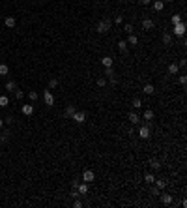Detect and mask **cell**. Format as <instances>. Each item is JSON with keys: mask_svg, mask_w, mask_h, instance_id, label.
I'll return each instance as SVG.
<instances>
[{"mask_svg": "<svg viewBox=\"0 0 187 208\" xmlns=\"http://www.w3.org/2000/svg\"><path fill=\"white\" fill-rule=\"evenodd\" d=\"M110 26H112V21H110V19H101V21L97 23V32L99 34H107V32L110 30Z\"/></svg>", "mask_w": 187, "mask_h": 208, "instance_id": "cell-1", "label": "cell"}, {"mask_svg": "<svg viewBox=\"0 0 187 208\" xmlns=\"http://www.w3.org/2000/svg\"><path fill=\"white\" fill-rule=\"evenodd\" d=\"M43 101H45L47 107H53L54 105V96H53V92H51V90L43 92Z\"/></svg>", "mask_w": 187, "mask_h": 208, "instance_id": "cell-2", "label": "cell"}, {"mask_svg": "<svg viewBox=\"0 0 187 208\" xmlns=\"http://www.w3.org/2000/svg\"><path fill=\"white\" fill-rule=\"evenodd\" d=\"M172 34H174V36H178V38H182V36L185 34V23H178V25H174Z\"/></svg>", "mask_w": 187, "mask_h": 208, "instance_id": "cell-3", "label": "cell"}, {"mask_svg": "<svg viewBox=\"0 0 187 208\" xmlns=\"http://www.w3.org/2000/svg\"><path fill=\"white\" fill-rule=\"evenodd\" d=\"M71 120H75L77 124H82L86 120V113H84V111H75L73 116H71Z\"/></svg>", "mask_w": 187, "mask_h": 208, "instance_id": "cell-4", "label": "cell"}, {"mask_svg": "<svg viewBox=\"0 0 187 208\" xmlns=\"http://www.w3.org/2000/svg\"><path fill=\"white\" fill-rule=\"evenodd\" d=\"M138 137H140V139H150V137H152L150 127H148V126H142L140 129H138Z\"/></svg>", "mask_w": 187, "mask_h": 208, "instance_id": "cell-5", "label": "cell"}, {"mask_svg": "<svg viewBox=\"0 0 187 208\" xmlns=\"http://www.w3.org/2000/svg\"><path fill=\"white\" fill-rule=\"evenodd\" d=\"M94 178H95V174H94V171H90V169H86L84 173H82V180H84V182H94Z\"/></svg>", "mask_w": 187, "mask_h": 208, "instance_id": "cell-6", "label": "cell"}, {"mask_svg": "<svg viewBox=\"0 0 187 208\" xmlns=\"http://www.w3.org/2000/svg\"><path fill=\"white\" fill-rule=\"evenodd\" d=\"M21 113L25 114V116H32V114H34V105H23Z\"/></svg>", "mask_w": 187, "mask_h": 208, "instance_id": "cell-7", "label": "cell"}, {"mask_svg": "<svg viewBox=\"0 0 187 208\" xmlns=\"http://www.w3.org/2000/svg\"><path fill=\"white\" fill-rule=\"evenodd\" d=\"M4 25H6L8 28H13V26L17 25V21H15V17H11V15H8V17L4 19Z\"/></svg>", "mask_w": 187, "mask_h": 208, "instance_id": "cell-8", "label": "cell"}, {"mask_svg": "<svg viewBox=\"0 0 187 208\" xmlns=\"http://www.w3.org/2000/svg\"><path fill=\"white\" fill-rule=\"evenodd\" d=\"M127 45H131V47L138 45V38L135 34H127Z\"/></svg>", "mask_w": 187, "mask_h": 208, "instance_id": "cell-9", "label": "cell"}, {"mask_svg": "<svg viewBox=\"0 0 187 208\" xmlns=\"http://www.w3.org/2000/svg\"><path fill=\"white\" fill-rule=\"evenodd\" d=\"M161 202H163L165 206L172 205V195H169V193H161Z\"/></svg>", "mask_w": 187, "mask_h": 208, "instance_id": "cell-10", "label": "cell"}, {"mask_svg": "<svg viewBox=\"0 0 187 208\" xmlns=\"http://www.w3.org/2000/svg\"><path fill=\"white\" fill-rule=\"evenodd\" d=\"M161 41L165 43V45H172V34H169V32H165V34L161 36Z\"/></svg>", "mask_w": 187, "mask_h": 208, "instance_id": "cell-11", "label": "cell"}, {"mask_svg": "<svg viewBox=\"0 0 187 208\" xmlns=\"http://www.w3.org/2000/svg\"><path fill=\"white\" fill-rule=\"evenodd\" d=\"M112 64H114L112 56H103V58H101V66H105V67H112Z\"/></svg>", "mask_w": 187, "mask_h": 208, "instance_id": "cell-12", "label": "cell"}, {"mask_svg": "<svg viewBox=\"0 0 187 208\" xmlns=\"http://www.w3.org/2000/svg\"><path fill=\"white\" fill-rule=\"evenodd\" d=\"M88 189H90V187H88V182L79 184V187H77V191H79L81 195H86V193H88Z\"/></svg>", "mask_w": 187, "mask_h": 208, "instance_id": "cell-13", "label": "cell"}, {"mask_svg": "<svg viewBox=\"0 0 187 208\" xmlns=\"http://www.w3.org/2000/svg\"><path fill=\"white\" fill-rule=\"evenodd\" d=\"M148 165L152 167V169H155V171L161 169V161H159V159H155V158H153V159H150V161H148Z\"/></svg>", "mask_w": 187, "mask_h": 208, "instance_id": "cell-14", "label": "cell"}, {"mask_svg": "<svg viewBox=\"0 0 187 208\" xmlns=\"http://www.w3.org/2000/svg\"><path fill=\"white\" fill-rule=\"evenodd\" d=\"M142 28L144 30H152L153 28V21L152 19H144V21H142Z\"/></svg>", "mask_w": 187, "mask_h": 208, "instance_id": "cell-15", "label": "cell"}, {"mask_svg": "<svg viewBox=\"0 0 187 208\" xmlns=\"http://www.w3.org/2000/svg\"><path fill=\"white\" fill-rule=\"evenodd\" d=\"M178 71H180V66H178L176 62H172V64L169 66V73H170V75H176Z\"/></svg>", "mask_w": 187, "mask_h": 208, "instance_id": "cell-16", "label": "cell"}, {"mask_svg": "<svg viewBox=\"0 0 187 208\" xmlns=\"http://www.w3.org/2000/svg\"><path fill=\"white\" fill-rule=\"evenodd\" d=\"M163 8H165V2H163V0H153V10L155 11H163Z\"/></svg>", "mask_w": 187, "mask_h": 208, "instance_id": "cell-17", "label": "cell"}, {"mask_svg": "<svg viewBox=\"0 0 187 208\" xmlns=\"http://www.w3.org/2000/svg\"><path fill=\"white\" fill-rule=\"evenodd\" d=\"M127 47H129V45H127V41H124V39H122V41H118V49H120L122 54L127 53Z\"/></svg>", "mask_w": 187, "mask_h": 208, "instance_id": "cell-18", "label": "cell"}, {"mask_svg": "<svg viewBox=\"0 0 187 208\" xmlns=\"http://www.w3.org/2000/svg\"><path fill=\"white\" fill-rule=\"evenodd\" d=\"M127 118H129L131 126H133V124H138V122H140V118H138V114H137V113H129V116H127Z\"/></svg>", "mask_w": 187, "mask_h": 208, "instance_id": "cell-19", "label": "cell"}, {"mask_svg": "<svg viewBox=\"0 0 187 208\" xmlns=\"http://www.w3.org/2000/svg\"><path fill=\"white\" fill-rule=\"evenodd\" d=\"M153 92H155V88H153V85H150V83H146V85H144V94H146V96H152Z\"/></svg>", "mask_w": 187, "mask_h": 208, "instance_id": "cell-20", "label": "cell"}, {"mask_svg": "<svg viewBox=\"0 0 187 208\" xmlns=\"http://www.w3.org/2000/svg\"><path fill=\"white\" fill-rule=\"evenodd\" d=\"M144 180H146V184H153V182H155V174H153V173H146L144 174Z\"/></svg>", "mask_w": 187, "mask_h": 208, "instance_id": "cell-21", "label": "cell"}, {"mask_svg": "<svg viewBox=\"0 0 187 208\" xmlns=\"http://www.w3.org/2000/svg\"><path fill=\"white\" fill-rule=\"evenodd\" d=\"M10 73V67H8V64H0V77H4V75Z\"/></svg>", "mask_w": 187, "mask_h": 208, "instance_id": "cell-22", "label": "cell"}, {"mask_svg": "<svg viewBox=\"0 0 187 208\" xmlns=\"http://www.w3.org/2000/svg\"><path fill=\"white\" fill-rule=\"evenodd\" d=\"M155 186L159 187V189H165V187H166V180H163V178H155Z\"/></svg>", "mask_w": 187, "mask_h": 208, "instance_id": "cell-23", "label": "cell"}, {"mask_svg": "<svg viewBox=\"0 0 187 208\" xmlns=\"http://www.w3.org/2000/svg\"><path fill=\"white\" fill-rule=\"evenodd\" d=\"M144 120H146V122L153 120V111H152V109H146V111H144Z\"/></svg>", "mask_w": 187, "mask_h": 208, "instance_id": "cell-24", "label": "cell"}, {"mask_svg": "<svg viewBox=\"0 0 187 208\" xmlns=\"http://www.w3.org/2000/svg\"><path fill=\"white\" fill-rule=\"evenodd\" d=\"M10 105V98L8 96H0V107H8Z\"/></svg>", "mask_w": 187, "mask_h": 208, "instance_id": "cell-25", "label": "cell"}, {"mask_svg": "<svg viewBox=\"0 0 187 208\" xmlns=\"http://www.w3.org/2000/svg\"><path fill=\"white\" fill-rule=\"evenodd\" d=\"M75 111H77V109H75V105H67L66 107V116H73Z\"/></svg>", "mask_w": 187, "mask_h": 208, "instance_id": "cell-26", "label": "cell"}, {"mask_svg": "<svg viewBox=\"0 0 187 208\" xmlns=\"http://www.w3.org/2000/svg\"><path fill=\"white\" fill-rule=\"evenodd\" d=\"M6 90H17V85H15V81H8L6 83Z\"/></svg>", "mask_w": 187, "mask_h": 208, "instance_id": "cell-27", "label": "cell"}, {"mask_svg": "<svg viewBox=\"0 0 187 208\" xmlns=\"http://www.w3.org/2000/svg\"><path fill=\"white\" fill-rule=\"evenodd\" d=\"M28 98H30V101H36V99L39 98V94H38L36 90H30V92H28Z\"/></svg>", "mask_w": 187, "mask_h": 208, "instance_id": "cell-28", "label": "cell"}, {"mask_svg": "<svg viewBox=\"0 0 187 208\" xmlns=\"http://www.w3.org/2000/svg\"><path fill=\"white\" fill-rule=\"evenodd\" d=\"M131 105H133L135 109H140V107H142V101H140V99H138V98H135V99H133V103H131Z\"/></svg>", "mask_w": 187, "mask_h": 208, "instance_id": "cell-29", "label": "cell"}, {"mask_svg": "<svg viewBox=\"0 0 187 208\" xmlns=\"http://www.w3.org/2000/svg\"><path fill=\"white\" fill-rule=\"evenodd\" d=\"M56 86H58V79L53 77V79L49 81V88H56Z\"/></svg>", "mask_w": 187, "mask_h": 208, "instance_id": "cell-30", "label": "cell"}, {"mask_svg": "<svg viewBox=\"0 0 187 208\" xmlns=\"http://www.w3.org/2000/svg\"><path fill=\"white\" fill-rule=\"evenodd\" d=\"M95 83H97V86H99V88H103V86L107 85V79H105V77H99V79H97Z\"/></svg>", "mask_w": 187, "mask_h": 208, "instance_id": "cell-31", "label": "cell"}, {"mask_svg": "<svg viewBox=\"0 0 187 208\" xmlns=\"http://www.w3.org/2000/svg\"><path fill=\"white\" fill-rule=\"evenodd\" d=\"M172 25H178V23H182V15H172Z\"/></svg>", "mask_w": 187, "mask_h": 208, "instance_id": "cell-32", "label": "cell"}, {"mask_svg": "<svg viewBox=\"0 0 187 208\" xmlns=\"http://www.w3.org/2000/svg\"><path fill=\"white\" fill-rule=\"evenodd\" d=\"M114 23H116V26L122 25V23H124V15H116V17H114Z\"/></svg>", "mask_w": 187, "mask_h": 208, "instance_id": "cell-33", "label": "cell"}, {"mask_svg": "<svg viewBox=\"0 0 187 208\" xmlns=\"http://www.w3.org/2000/svg\"><path fill=\"white\" fill-rule=\"evenodd\" d=\"M112 75H114L112 67H105V77H112Z\"/></svg>", "mask_w": 187, "mask_h": 208, "instance_id": "cell-34", "label": "cell"}, {"mask_svg": "<svg viewBox=\"0 0 187 208\" xmlns=\"http://www.w3.org/2000/svg\"><path fill=\"white\" fill-rule=\"evenodd\" d=\"M159 193H161V189H159L157 186H155V187H152V191H150V195H153V197H157Z\"/></svg>", "mask_w": 187, "mask_h": 208, "instance_id": "cell-35", "label": "cell"}, {"mask_svg": "<svg viewBox=\"0 0 187 208\" xmlns=\"http://www.w3.org/2000/svg\"><path fill=\"white\" fill-rule=\"evenodd\" d=\"M124 30L127 32V34H133V30H135V28H133V25H124Z\"/></svg>", "mask_w": 187, "mask_h": 208, "instance_id": "cell-36", "label": "cell"}, {"mask_svg": "<svg viewBox=\"0 0 187 208\" xmlns=\"http://www.w3.org/2000/svg\"><path fill=\"white\" fill-rule=\"evenodd\" d=\"M15 98H17V99H23V98H25V92H23V90H17V92H15Z\"/></svg>", "mask_w": 187, "mask_h": 208, "instance_id": "cell-37", "label": "cell"}, {"mask_svg": "<svg viewBox=\"0 0 187 208\" xmlns=\"http://www.w3.org/2000/svg\"><path fill=\"white\" fill-rule=\"evenodd\" d=\"M79 197H81V193L77 189H71V199H79Z\"/></svg>", "mask_w": 187, "mask_h": 208, "instance_id": "cell-38", "label": "cell"}, {"mask_svg": "<svg viewBox=\"0 0 187 208\" xmlns=\"http://www.w3.org/2000/svg\"><path fill=\"white\" fill-rule=\"evenodd\" d=\"M107 79H109V83H110V85H116V83H118V79L114 77V75H112V77H107Z\"/></svg>", "mask_w": 187, "mask_h": 208, "instance_id": "cell-39", "label": "cell"}, {"mask_svg": "<svg viewBox=\"0 0 187 208\" xmlns=\"http://www.w3.org/2000/svg\"><path fill=\"white\" fill-rule=\"evenodd\" d=\"M79 184H81L79 180H73V182H71V187H73V189H77V187H79Z\"/></svg>", "mask_w": 187, "mask_h": 208, "instance_id": "cell-40", "label": "cell"}, {"mask_svg": "<svg viewBox=\"0 0 187 208\" xmlns=\"http://www.w3.org/2000/svg\"><path fill=\"white\" fill-rule=\"evenodd\" d=\"M73 206H75V208H81V206H82V202H81V201H79V199H75V202H73Z\"/></svg>", "mask_w": 187, "mask_h": 208, "instance_id": "cell-41", "label": "cell"}, {"mask_svg": "<svg viewBox=\"0 0 187 208\" xmlns=\"http://www.w3.org/2000/svg\"><path fill=\"white\" fill-rule=\"evenodd\" d=\"M4 124H13V116H6V120H4Z\"/></svg>", "mask_w": 187, "mask_h": 208, "instance_id": "cell-42", "label": "cell"}, {"mask_svg": "<svg viewBox=\"0 0 187 208\" xmlns=\"http://www.w3.org/2000/svg\"><path fill=\"white\" fill-rule=\"evenodd\" d=\"M185 83H187V77H185V75H182V77H180V85H185Z\"/></svg>", "mask_w": 187, "mask_h": 208, "instance_id": "cell-43", "label": "cell"}, {"mask_svg": "<svg viewBox=\"0 0 187 208\" xmlns=\"http://www.w3.org/2000/svg\"><path fill=\"white\" fill-rule=\"evenodd\" d=\"M140 4H142V6H150V4H152V0H140Z\"/></svg>", "mask_w": 187, "mask_h": 208, "instance_id": "cell-44", "label": "cell"}, {"mask_svg": "<svg viewBox=\"0 0 187 208\" xmlns=\"http://www.w3.org/2000/svg\"><path fill=\"white\" fill-rule=\"evenodd\" d=\"M2 127H4V120L0 118V129H2Z\"/></svg>", "mask_w": 187, "mask_h": 208, "instance_id": "cell-45", "label": "cell"}, {"mask_svg": "<svg viewBox=\"0 0 187 208\" xmlns=\"http://www.w3.org/2000/svg\"><path fill=\"white\" fill-rule=\"evenodd\" d=\"M163 2H165V4H170V2H174V0H163Z\"/></svg>", "mask_w": 187, "mask_h": 208, "instance_id": "cell-46", "label": "cell"}]
</instances>
